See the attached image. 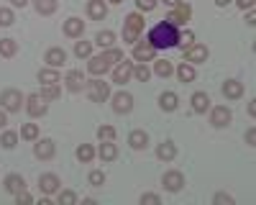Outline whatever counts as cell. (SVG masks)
Masks as SVG:
<instances>
[{
  "label": "cell",
  "mask_w": 256,
  "mask_h": 205,
  "mask_svg": "<svg viewBox=\"0 0 256 205\" xmlns=\"http://www.w3.org/2000/svg\"><path fill=\"white\" fill-rule=\"evenodd\" d=\"M16 202H18V205H20V202H34V198H31L28 192L20 190V192H16Z\"/></svg>",
  "instance_id": "obj_47"
},
{
  "label": "cell",
  "mask_w": 256,
  "mask_h": 205,
  "mask_svg": "<svg viewBox=\"0 0 256 205\" xmlns=\"http://www.w3.org/2000/svg\"><path fill=\"white\" fill-rule=\"evenodd\" d=\"M34 8L41 13V16H52L56 10V0H34Z\"/></svg>",
  "instance_id": "obj_27"
},
{
  "label": "cell",
  "mask_w": 256,
  "mask_h": 205,
  "mask_svg": "<svg viewBox=\"0 0 256 205\" xmlns=\"http://www.w3.org/2000/svg\"><path fill=\"white\" fill-rule=\"evenodd\" d=\"M26 110H28V116L38 118V116H44L49 110V106H46V100L41 98V95H28L26 98Z\"/></svg>",
  "instance_id": "obj_7"
},
{
  "label": "cell",
  "mask_w": 256,
  "mask_h": 205,
  "mask_svg": "<svg viewBox=\"0 0 256 205\" xmlns=\"http://www.w3.org/2000/svg\"><path fill=\"white\" fill-rule=\"evenodd\" d=\"M190 16H192V8H190V6H184V3H180L172 13L166 16V20H169L172 26H177V28H180V26L184 24V20H190Z\"/></svg>",
  "instance_id": "obj_10"
},
{
  "label": "cell",
  "mask_w": 256,
  "mask_h": 205,
  "mask_svg": "<svg viewBox=\"0 0 256 205\" xmlns=\"http://www.w3.org/2000/svg\"><path fill=\"white\" fill-rule=\"evenodd\" d=\"M116 156H118V146H116L113 141H105L102 146H100V159L102 162H113Z\"/></svg>",
  "instance_id": "obj_26"
},
{
  "label": "cell",
  "mask_w": 256,
  "mask_h": 205,
  "mask_svg": "<svg viewBox=\"0 0 256 205\" xmlns=\"http://www.w3.org/2000/svg\"><path fill=\"white\" fill-rule=\"evenodd\" d=\"M254 141H256V131L248 128V134H246V144H248V146H254Z\"/></svg>",
  "instance_id": "obj_48"
},
{
  "label": "cell",
  "mask_w": 256,
  "mask_h": 205,
  "mask_svg": "<svg viewBox=\"0 0 256 205\" xmlns=\"http://www.w3.org/2000/svg\"><path fill=\"white\" fill-rule=\"evenodd\" d=\"M10 3H13V6H16V8H24V6H26V3H28V0H10Z\"/></svg>",
  "instance_id": "obj_51"
},
{
  "label": "cell",
  "mask_w": 256,
  "mask_h": 205,
  "mask_svg": "<svg viewBox=\"0 0 256 205\" xmlns=\"http://www.w3.org/2000/svg\"><path fill=\"white\" fill-rule=\"evenodd\" d=\"M88 95L92 102H105L110 98V85L102 80H92V82H88Z\"/></svg>",
  "instance_id": "obj_5"
},
{
  "label": "cell",
  "mask_w": 256,
  "mask_h": 205,
  "mask_svg": "<svg viewBox=\"0 0 256 205\" xmlns=\"http://www.w3.org/2000/svg\"><path fill=\"white\" fill-rule=\"evenodd\" d=\"M44 62H46L49 67L59 70V67L64 64V62H67V52H64V49H59V46H54V49H49V52H46Z\"/></svg>",
  "instance_id": "obj_15"
},
{
  "label": "cell",
  "mask_w": 256,
  "mask_h": 205,
  "mask_svg": "<svg viewBox=\"0 0 256 205\" xmlns=\"http://www.w3.org/2000/svg\"><path fill=\"white\" fill-rule=\"evenodd\" d=\"M54 152H56V146H54V141H52V138H41L36 146H34V154H36L38 159H52Z\"/></svg>",
  "instance_id": "obj_16"
},
{
  "label": "cell",
  "mask_w": 256,
  "mask_h": 205,
  "mask_svg": "<svg viewBox=\"0 0 256 205\" xmlns=\"http://www.w3.org/2000/svg\"><path fill=\"white\" fill-rule=\"evenodd\" d=\"M113 110L116 113H131L134 110V95L131 92H116L113 95Z\"/></svg>",
  "instance_id": "obj_9"
},
{
  "label": "cell",
  "mask_w": 256,
  "mask_h": 205,
  "mask_svg": "<svg viewBox=\"0 0 256 205\" xmlns=\"http://www.w3.org/2000/svg\"><path fill=\"white\" fill-rule=\"evenodd\" d=\"M16 52H18V44L13 38H0V54H3V56H13Z\"/></svg>",
  "instance_id": "obj_30"
},
{
  "label": "cell",
  "mask_w": 256,
  "mask_h": 205,
  "mask_svg": "<svg viewBox=\"0 0 256 205\" xmlns=\"http://www.w3.org/2000/svg\"><path fill=\"white\" fill-rule=\"evenodd\" d=\"M20 136L28 138V141H36L38 138V126H36V123H26V126L20 128Z\"/></svg>",
  "instance_id": "obj_33"
},
{
  "label": "cell",
  "mask_w": 256,
  "mask_h": 205,
  "mask_svg": "<svg viewBox=\"0 0 256 205\" xmlns=\"http://www.w3.org/2000/svg\"><path fill=\"white\" fill-rule=\"evenodd\" d=\"M162 184H164V190H169V192H180L184 188V174L177 172V170H172V172H166L162 177Z\"/></svg>",
  "instance_id": "obj_6"
},
{
  "label": "cell",
  "mask_w": 256,
  "mask_h": 205,
  "mask_svg": "<svg viewBox=\"0 0 256 205\" xmlns=\"http://www.w3.org/2000/svg\"><path fill=\"white\" fill-rule=\"evenodd\" d=\"M154 72L159 74V77H169L174 72V67H172V62H166V59H159V62H154Z\"/></svg>",
  "instance_id": "obj_29"
},
{
  "label": "cell",
  "mask_w": 256,
  "mask_h": 205,
  "mask_svg": "<svg viewBox=\"0 0 256 205\" xmlns=\"http://www.w3.org/2000/svg\"><path fill=\"white\" fill-rule=\"evenodd\" d=\"M64 82H67V90H70V92H80V90L84 88V74L74 70V72L67 74V80H64Z\"/></svg>",
  "instance_id": "obj_19"
},
{
  "label": "cell",
  "mask_w": 256,
  "mask_h": 205,
  "mask_svg": "<svg viewBox=\"0 0 256 205\" xmlns=\"http://www.w3.org/2000/svg\"><path fill=\"white\" fill-rule=\"evenodd\" d=\"M192 41H195V34H192V31H182L177 46H184V49H187V46H192Z\"/></svg>",
  "instance_id": "obj_42"
},
{
  "label": "cell",
  "mask_w": 256,
  "mask_h": 205,
  "mask_svg": "<svg viewBox=\"0 0 256 205\" xmlns=\"http://www.w3.org/2000/svg\"><path fill=\"white\" fill-rule=\"evenodd\" d=\"M236 3H238V8H241V10H246V8H254V0H236Z\"/></svg>",
  "instance_id": "obj_49"
},
{
  "label": "cell",
  "mask_w": 256,
  "mask_h": 205,
  "mask_svg": "<svg viewBox=\"0 0 256 205\" xmlns=\"http://www.w3.org/2000/svg\"><path fill=\"white\" fill-rule=\"evenodd\" d=\"M82 31H84V24H82L80 18H67V24H64V34H67L70 38L82 36Z\"/></svg>",
  "instance_id": "obj_20"
},
{
  "label": "cell",
  "mask_w": 256,
  "mask_h": 205,
  "mask_svg": "<svg viewBox=\"0 0 256 205\" xmlns=\"http://www.w3.org/2000/svg\"><path fill=\"white\" fill-rule=\"evenodd\" d=\"M228 3H230V0H216V6H218V8H226Z\"/></svg>",
  "instance_id": "obj_53"
},
{
  "label": "cell",
  "mask_w": 256,
  "mask_h": 205,
  "mask_svg": "<svg viewBox=\"0 0 256 205\" xmlns=\"http://www.w3.org/2000/svg\"><path fill=\"white\" fill-rule=\"evenodd\" d=\"M141 202H152V205H159V202H162V198H159V195H154V192H146V195H141Z\"/></svg>",
  "instance_id": "obj_46"
},
{
  "label": "cell",
  "mask_w": 256,
  "mask_h": 205,
  "mask_svg": "<svg viewBox=\"0 0 256 205\" xmlns=\"http://www.w3.org/2000/svg\"><path fill=\"white\" fill-rule=\"evenodd\" d=\"M212 200H216L218 205H233V198H230V195H226V192H218Z\"/></svg>",
  "instance_id": "obj_45"
},
{
  "label": "cell",
  "mask_w": 256,
  "mask_h": 205,
  "mask_svg": "<svg viewBox=\"0 0 256 205\" xmlns=\"http://www.w3.org/2000/svg\"><path fill=\"white\" fill-rule=\"evenodd\" d=\"M41 98L44 100H56L59 98V88L56 85H46L44 90H41Z\"/></svg>",
  "instance_id": "obj_41"
},
{
  "label": "cell",
  "mask_w": 256,
  "mask_h": 205,
  "mask_svg": "<svg viewBox=\"0 0 256 205\" xmlns=\"http://www.w3.org/2000/svg\"><path fill=\"white\" fill-rule=\"evenodd\" d=\"M90 184H92V188H102V184H105V174L100 172V170H95V172H90Z\"/></svg>",
  "instance_id": "obj_40"
},
{
  "label": "cell",
  "mask_w": 256,
  "mask_h": 205,
  "mask_svg": "<svg viewBox=\"0 0 256 205\" xmlns=\"http://www.w3.org/2000/svg\"><path fill=\"white\" fill-rule=\"evenodd\" d=\"M13 10H8V8H0V26H10L13 24Z\"/></svg>",
  "instance_id": "obj_43"
},
{
  "label": "cell",
  "mask_w": 256,
  "mask_h": 205,
  "mask_svg": "<svg viewBox=\"0 0 256 205\" xmlns=\"http://www.w3.org/2000/svg\"><path fill=\"white\" fill-rule=\"evenodd\" d=\"M156 156H159L162 162H172V159L177 156V149H174V144H172V141H162L159 146H156Z\"/></svg>",
  "instance_id": "obj_18"
},
{
  "label": "cell",
  "mask_w": 256,
  "mask_h": 205,
  "mask_svg": "<svg viewBox=\"0 0 256 205\" xmlns=\"http://www.w3.org/2000/svg\"><path fill=\"white\" fill-rule=\"evenodd\" d=\"M210 56V52H208V46H187V52H184V62H190V64H200V62H205Z\"/></svg>",
  "instance_id": "obj_13"
},
{
  "label": "cell",
  "mask_w": 256,
  "mask_h": 205,
  "mask_svg": "<svg viewBox=\"0 0 256 205\" xmlns=\"http://www.w3.org/2000/svg\"><path fill=\"white\" fill-rule=\"evenodd\" d=\"M208 108H210V98L205 92H195V95H192V110H195V113H205Z\"/></svg>",
  "instance_id": "obj_24"
},
{
  "label": "cell",
  "mask_w": 256,
  "mask_h": 205,
  "mask_svg": "<svg viewBox=\"0 0 256 205\" xmlns=\"http://www.w3.org/2000/svg\"><path fill=\"white\" fill-rule=\"evenodd\" d=\"M177 95L174 92H162L159 95V106H162V110H166V113H172V110H177Z\"/></svg>",
  "instance_id": "obj_23"
},
{
  "label": "cell",
  "mask_w": 256,
  "mask_h": 205,
  "mask_svg": "<svg viewBox=\"0 0 256 205\" xmlns=\"http://www.w3.org/2000/svg\"><path fill=\"white\" fill-rule=\"evenodd\" d=\"M0 144H3L6 149H13L16 144H18V134H16V131H6L3 138H0Z\"/></svg>",
  "instance_id": "obj_37"
},
{
  "label": "cell",
  "mask_w": 256,
  "mask_h": 205,
  "mask_svg": "<svg viewBox=\"0 0 256 205\" xmlns=\"http://www.w3.org/2000/svg\"><path fill=\"white\" fill-rule=\"evenodd\" d=\"M177 77L182 82H192V80H195V70H192V64H184V62H182V64L177 67Z\"/></svg>",
  "instance_id": "obj_31"
},
{
  "label": "cell",
  "mask_w": 256,
  "mask_h": 205,
  "mask_svg": "<svg viewBox=\"0 0 256 205\" xmlns=\"http://www.w3.org/2000/svg\"><path fill=\"white\" fill-rule=\"evenodd\" d=\"M131 77H134V64H131V62H126V59H120L118 67L113 70V82L123 85V82H128Z\"/></svg>",
  "instance_id": "obj_11"
},
{
  "label": "cell",
  "mask_w": 256,
  "mask_h": 205,
  "mask_svg": "<svg viewBox=\"0 0 256 205\" xmlns=\"http://www.w3.org/2000/svg\"><path fill=\"white\" fill-rule=\"evenodd\" d=\"M24 102H26V98L20 95V90L8 88V90L0 92V106H3V110H8V113H18Z\"/></svg>",
  "instance_id": "obj_4"
},
{
  "label": "cell",
  "mask_w": 256,
  "mask_h": 205,
  "mask_svg": "<svg viewBox=\"0 0 256 205\" xmlns=\"http://www.w3.org/2000/svg\"><path fill=\"white\" fill-rule=\"evenodd\" d=\"M156 56V49L148 44V41H136L134 44V59L136 62H152Z\"/></svg>",
  "instance_id": "obj_8"
},
{
  "label": "cell",
  "mask_w": 256,
  "mask_h": 205,
  "mask_svg": "<svg viewBox=\"0 0 256 205\" xmlns=\"http://www.w3.org/2000/svg\"><path fill=\"white\" fill-rule=\"evenodd\" d=\"M59 202H62V205H74V202H77V195H74L72 190H62V192H59Z\"/></svg>",
  "instance_id": "obj_39"
},
{
  "label": "cell",
  "mask_w": 256,
  "mask_h": 205,
  "mask_svg": "<svg viewBox=\"0 0 256 205\" xmlns=\"http://www.w3.org/2000/svg\"><path fill=\"white\" fill-rule=\"evenodd\" d=\"M210 123H212L216 128H223V126H228V123H230V108H226V106L212 108V113H210Z\"/></svg>",
  "instance_id": "obj_12"
},
{
  "label": "cell",
  "mask_w": 256,
  "mask_h": 205,
  "mask_svg": "<svg viewBox=\"0 0 256 205\" xmlns=\"http://www.w3.org/2000/svg\"><path fill=\"white\" fill-rule=\"evenodd\" d=\"M128 144H131V149H146L148 134H146V131H134L131 136H128Z\"/></svg>",
  "instance_id": "obj_25"
},
{
  "label": "cell",
  "mask_w": 256,
  "mask_h": 205,
  "mask_svg": "<svg viewBox=\"0 0 256 205\" xmlns=\"http://www.w3.org/2000/svg\"><path fill=\"white\" fill-rule=\"evenodd\" d=\"M88 13H90V18L102 20L105 16H108V8H105L102 0H90V3H88Z\"/></svg>",
  "instance_id": "obj_22"
},
{
  "label": "cell",
  "mask_w": 256,
  "mask_h": 205,
  "mask_svg": "<svg viewBox=\"0 0 256 205\" xmlns=\"http://www.w3.org/2000/svg\"><path fill=\"white\" fill-rule=\"evenodd\" d=\"M146 41H148V44H152L156 52H159V49H172V46L180 44V28L172 26L169 20H159L156 26H152Z\"/></svg>",
  "instance_id": "obj_1"
},
{
  "label": "cell",
  "mask_w": 256,
  "mask_h": 205,
  "mask_svg": "<svg viewBox=\"0 0 256 205\" xmlns=\"http://www.w3.org/2000/svg\"><path fill=\"white\" fill-rule=\"evenodd\" d=\"M123 59V52L120 49H108V52H102L100 56H92L90 59V64H88V70H90V74H105L110 70V64H116V62H120Z\"/></svg>",
  "instance_id": "obj_2"
},
{
  "label": "cell",
  "mask_w": 256,
  "mask_h": 205,
  "mask_svg": "<svg viewBox=\"0 0 256 205\" xmlns=\"http://www.w3.org/2000/svg\"><path fill=\"white\" fill-rule=\"evenodd\" d=\"M141 31H144V16H141V13L126 16V24H123V41H128V44H136Z\"/></svg>",
  "instance_id": "obj_3"
},
{
  "label": "cell",
  "mask_w": 256,
  "mask_h": 205,
  "mask_svg": "<svg viewBox=\"0 0 256 205\" xmlns=\"http://www.w3.org/2000/svg\"><path fill=\"white\" fill-rule=\"evenodd\" d=\"M95 156V149L90 146V144H82V146H77V159L80 162H90Z\"/></svg>",
  "instance_id": "obj_32"
},
{
  "label": "cell",
  "mask_w": 256,
  "mask_h": 205,
  "mask_svg": "<svg viewBox=\"0 0 256 205\" xmlns=\"http://www.w3.org/2000/svg\"><path fill=\"white\" fill-rule=\"evenodd\" d=\"M24 188H26V180L20 177V174H8V177H6V190H8L10 195L20 192Z\"/></svg>",
  "instance_id": "obj_21"
},
{
  "label": "cell",
  "mask_w": 256,
  "mask_h": 205,
  "mask_svg": "<svg viewBox=\"0 0 256 205\" xmlns=\"http://www.w3.org/2000/svg\"><path fill=\"white\" fill-rule=\"evenodd\" d=\"M136 6H138V10L148 13V10H154V8H156V0H136Z\"/></svg>",
  "instance_id": "obj_44"
},
{
  "label": "cell",
  "mask_w": 256,
  "mask_h": 205,
  "mask_svg": "<svg viewBox=\"0 0 256 205\" xmlns=\"http://www.w3.org/2000/svg\"><path fill=\"white\" fill-rule=\"evenodd\" d=\"M134 77H136L138 82H146L148 77H152V70H148V67L144 64V62H141V64H136V67H134Z\"/></svg>",
  "instance_id": "obj_35"
},
{
  "label": "cell",
  "mask_w": 256,
  "mask_h": 205,
  "mask_svg": "<svg viewBox=\"0 0 256 205\" xmlns=\"http://www.w3.org/2000/svg\"><path fill=\"white\" fill-rule=\"evenodd\" d=\"M38 82H41V85H56V82H59V72L52 67V70H41L38 72Z\"/></svg>",
  "instance_id": "obj_28"
},
{
  "label": "cell",
  "mask_w": 256,
  "mask_h": 205,
  "mask_svg": "<svg viewBox=\"0 0 256 205\" xmlns=\"http://www.w3.org/2000/svg\"><path fill=\"white\" fill-rule=\"evenodd\" d=\"M98 138L100 141H113L116 138V128L113 126H100L98 128Z\"/></svg>",
  "instance_id": "obj_38"
},
{
  "label": "cell",
  "mask_w": 256,
  "mask_h": 205,
  "mask_svg": "<svg viewBox=\"0 0 256 205\" xmlns=\"http://www.w3.org/2000/svg\"><path fill=\"white\" fill-rule=\"evenodd\" d=\"M74 54L82 59V56H90L92 54V44H90V41H77V44H74Z\"/></svg>",
  "instance_id": "obj_34"
},
{
  "label": "cell",
  "mask_w": 256,
  "mask_h": 205,
  "mask_svg": "<svg viewBox=\"0 0 256 205\" xmlns=\"http://www.w3.org/2000/svg\"><path fill=\"white\" fill-rule=\"evenodd\" d=\"M59 177L56 174H41L38 177V188H41V192H44V195H54L56 190H59Z\"/></svg>",
  "instance_id": "obj_14"
},
{
  "label": "cell",
  "mask_w": 256,
  "mask_h": 205,
  "mask_svg": "<svg viewBox=\"0 0 256 205\" xmlns=\"http://www.w3.org/2000/svg\"><path fill=\"white\" fill-rule=\"evenodd\" d=\"M95 41H98L100 46H110L113 41H116V34H113V31H100V34L95 36Z\"/></svg>",
  "instance_id": "obj_36"
},
{
  "label": "cell",
  "mask_w": 256,
  "mask_h": 205,
  "mask_svg": "<svg viewBox=\"0 0 256 205\" xmlns=\"http://www.w3.org/2000/svg\"><path fill=\"white\" fill-rule=\"evenodd\" d=\"M182 3V0H164V6H169V8H177Z\"/></svg>",
  "instance_id": "obj_50"
},
{
  "label": "cell",
  "mask_w": 256,
  "mask_h": 205,
  "mask_svg": "<svg viewBox=\"0 0 256 205\" xmlns=\"http://www.w3.org/2000/svg\"><path fill=\"white\" fill-rule=\"evenodd\" d=\"M223 95L230 98V100H238L244 95V85H241L238 80H226L223 82Z\"/></svg>",
  "instance_id": "obj_17"
},
{
  "label": "cell",
  "mask_w": 256,
  "mask_h": 205,
  "mask_svg": "<svg viewBox=\"0 0 256 205\" xmlns=\"http://www.w3.org/2000/svg\"><path fill=\"white\" fill-rule=\"evenodd\" d=\"M6 123H8V120H6V110H3V108H0V128H3V126H6Z\"/></svg>",
  "instance_id": "obj_52"
},
{
  "label": "cell",
  "mask_w": 256,
  "mask_h": 205,
  "mask_svg": "<svg viewBox=\"0 0 256 205\" xmlns=\"http://www.w3.org/2000/svg\"><path fill=\"white\" fill-rule=\"evenodd\" d=\"M110 3H123V0H110Z\"/></svg>",
  "instance_id": "obj_54"
}]
</instances>
